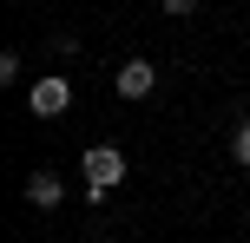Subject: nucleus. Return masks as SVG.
Listing matches in <instances>:
<instances>
[{"label":"nucleus","instance_id":"20e7f679","mask_svg":"<svg viewBox=\"0 0 250 243\" xmlns=\"http://www.w3.org/2000/svg\"><path fill=\"white\" fill-rule=\"evenodd\" d=\"M60 178H53V171H33V178H26V204H40V210H53V204H60Z\"/></svg>","mask_w":250,"mask_h":243},{"label":"nucleus","instance_id":"423d86ee","mask_svg":"<svg viewBox=\"0 0 250 243\" xmlns=\"http://www.w3.org/2000/svg\"><path fill=\"white\" fill-rule=\"evenodd\" d=\"M165 7H171V13H191V0H165Z\"/></svg>","mask_w":250,"mask_h":243},{"label":"nucleus","instance_id":"7ed1b4c3","mask_svg":"<svg viewBox=\"0 0 250 243\" xmlns=\"http://www.w3.org/2000/svg\"><path fill=\"white\" fill-rule=\"evenodd\" d=\"M112 86H119V99H145V92L158 86V66H151V59H125Z\"/></svg>","mask_w":250,"mask_h":243},{"label":"nucleus","instance_id":"f03ea898","mask_svg":"<svg viewBox=\"0 0 250 243\" xmlns=\"http://www.w3.org/2000/svg\"><path fill=\"white\" fill-rule=\"evenodd\" d=\"M26 105H33V118H60L66 105H73V86H66L60 73H40L33 92H26Z\"/></svg>","mask_w":250,"mask_h":243},{"label":"nucleus","instance_id":"f257e3e1","mask_svg":"<svg viewBox=\"0 0 250 243\" xmlns=\"http://www.w3.org/2000/svg\"><path fill=\"white\" fill-rule=\"evenodd\" d=\"M79 171H86V191H112V184L125 178V151L119 145H86Z\"/></svg>","mask_w":250,"mask_h":243},{"label":"nucleus","instance_id":"39448f33","mask_svg":"<svg viewBox=\"0 0 250 243\" xmlns=\"http://www.w3.org/2000/svg\"><path fill=\"white\" fill-rule=\"evenodd\" d=\"M230 151H237V165H250V118H244L237 131H230Z\"/></svg>","mask_w":250,"mask_h":243}]
</instances>
